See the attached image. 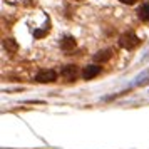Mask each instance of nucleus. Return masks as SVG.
Wrapping results in <instances>:
<instances>
[{"label": "nucleus", "mask_w": 149, "mask_h": 149, "mask_svg": "<svg viewBox=\"0 0 149 149\" xmlns=\"http://www.w3.org/2000/svg\"><path fill=\"white\" fill-rule=\"evenodd\" d=\"M139 44H141L139 37H136V35L131 34V32H127V34H122L121 37H119V45H121L122 49H127V50H131V49L137 47Z\"/></svg>", "instance_id": "nucleus-1"}, {"label": "nucleus", "mask_w": 149, "mask_h": 149, "mask_svg": "<svg viewBox=\"0 0 149 149\" xmlns=\"http://www.w3.org/2000/svg\"><path fill=\"white\" fill-rule=\"evenodd\" d=\"M57 79V72L52 69H44L39 74L35 75V81L40 82V84H47V82H54Z\"/></svg>", "instance_id": "nucleus-2"}, {"label": "nucleus", "mask_w": 149, "mask_h": 149, "mask_svg": "<svg viewBox=\"0 0 149 149\" xmlns=\"http://www.w3.org/2000/svg\"><path fill=\"white\" fill-rule=\"evenodd\" d=\"M61 77L62 79H65V81H74L75 77H77V67L75 65H65V67L61 70Z\"/></svg>", "instance_id": "nucleus-3"}, {"label": "nucleus", "mask_w": 149, "mask_h": 149, "mask_svg": "<svg viewBox=\"0 0 149 149\" xmlns=\"http://www.w3.org/2000/svg\"><path fill=\"white\" fill-rule=\"evenodd\" d=\"M99 74H101V67H99V65H87V67L82 70V77H84L86 81L94 79V77H97Z\"/></svg>", "instance_id": "nucleus-4"}, {"label": "nucleus", "mask_w": 149, "mask_h": 149, "mask_svg": "<svg viewBox=\"0 0 149 149\" xmlns=\"http://www.w3.org/2000/svg\"><path fill=\"white\" fill-rule=\"evenodd\" d=\"M137 17L141 20H149V2H144L141 7L137 8Z\"/></svg>", "instance_id": "nucleus-5"}, {"label": "nucleus", "mask_w": 149, "mask_h": 149, "mask_svg": "<svg viewBox=\"0 0 149 149\" xmlns=\"http://www.w3.org/2000/svg\"><path fill=\"white\" fill-rule=\"evenodd\" d=\"M75 47V40L74 37H64L61 40V49L62 50H72Z\"/></svg>", "instance_id": "nucleus-6"}, {"label": "nucleus", "mask_w": 149, "mask_h": 149, "mask_svg": "<svg viewBox=\"0 0 149 149\" xmlns=\"http://www.w3.org/2000/svg\"><path fill=\"white\" fill-rule=\"evenodd\" d=\"M111 50H101V52H97V54L94 55V61H97V62H106V61H109L111 59Z\"/></svg>", "instance_id": "nucleus-7"}, {"label": "nucleus", "mask_w": 149, "mask_h": 149, "mask_svg": "<svg viewBox=\"0 0 149 149\" xmlns=\"http://www.w3.org/2000/svg\"><path fill=\"white\" fill-rule=\"evenodd\" d=\"M3 47H5V50H8V52H17L19 45H17V42H15L14 39H5V40H3Z\"/></svg>", "instance_id": "nucleus-8"}, {"label": "nucleus", "mask_w": 149, "mask_h": 149, "mask_svg": "<svg viewBox=\"0 0 149 149\" xmlns=\"http://www.w3.org/2000/svg\"><path fill=\"white\" fill-rule=\"evenodd\" d=\"M121 3H127V5H132V3H136L137 0H119Z\"/></svg>", "instance_id": "nucleus-9"}]
</instances>
